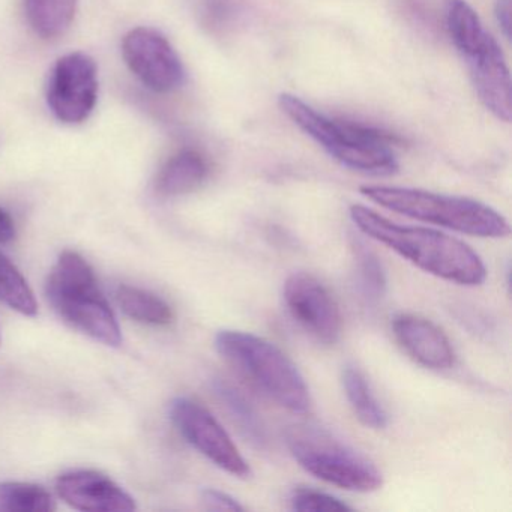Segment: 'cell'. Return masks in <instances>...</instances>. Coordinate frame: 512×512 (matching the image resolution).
Returning a JSON list of instances; mask_svg holds the SVG:
<instances>
[{"mask_svg":"<svg viewBox=\"0 0 512 512\" xmlns=\"http://www.w3.org/2000/svg\"><path fill=\"white\" fill-rule=\"evenodd\" d=\"M202 503L209 511H244V506L224 491L206 488L202 491Z\"/></svg>","mask_w":512,"mask_h":512,"instance_id":"obj_25","label":"cell"},{"mask_svg":"<svg viewBox=\"0 0 512 512\" xmlns=\"http://www.w3.org/2000/svg\"><path fill=\"white\" fill-rule=\"evenodd\" d=\"M0 301L23 316H35L38 304L22 272L0 253Z\"/></svg>","mask_w":512,"mask_h":512,"instance_id":"obj_21","label":"cell"},{"mask_svg":"<svg viewBox=\"0 0 512 512\" xmlns=\"http://www.w3.org/2000/svg\"><path fill=\"white\" fill-rule=\"evenodd\" d=\"M98 100L97 64L86 53L62 56L47 88V103L58 121L82 124L94 112Z\"/></svg>","mask_w":512,"mask_h":512,"instance_id":"obj_8","label":"cell"},{"mask_svg":"<svg viewBox=\"0 0 512 512\" xmlns=\"http://www.w3.org/2000/svg\"><path fill=\"white\" fill-rule=\"evenodd\" d=\"M392 332L401 349L422 367L449 370L454 365L451 341L431 320L416 314H398L392 320Z\"/></svg>","mask_w":512,"mask_h":512,"instance_id":"obj_13","label":"cell"},{"mask_svg":"<svg viewBox=\"0 0 512 512\" xmlns=\"http://www.w3.org/2000/svg\"><path fill=\"white\" fill-rule=\"evenodd\" d=\"M284 302L293 319L316 340L337 343L343 329L340 308L325 284L307 272H296L284 284Z\"/></svg>","mask_w":512,"mask_h":512,"instance_id":"obj_10","label":"cell"},{"mask_svg":"<svg viewBox=\"0 0 512 512\" xmlns=\"http://www.w3.org/2000/svg\"><path fill=\"white\" fill-rule=\"evenodd\" d=\"M122 55L131 73L151 91L169 94L181 88L184 65L172 44L160 32L137 28L125 35Z\"/></svg>","mask_w":512,"mask_h":512,"instance_id":"obj_9","label":"cell"},{"mask_svg":"<svg viewBox=\"0 0 512 512\" xmlns=\"http://www.w3.org/2000/svg\"><path fill=\"white\" fill-rule=\"evenodd\" d=\"M286 443L302 469L328 484L358 493L382 487L376 464L323 428L295 425L287 430Z\"/></svg>","mask_w":512,"mask_h":512,"instance_id":"obj_6","label":"cell"},{"mask_svg":"<svg viewBox=\"0 0 512 512\" xmlns=\"http://www.w3.org/2000/svg\"><path fill=\"white\" fill-rule=\"evenodd\" d=\"M170 418L184 439L215 466L238 478L251 475L250 464L242 457L223 425L205 406L191 398H175L170 404Z\"/></svg>","mask_w":512,"mask_h":512,"instance_id":"obj_7","label":"cell"},{"mask_svg":"<svg viewBox=\"0 0 512 512\" xmlns=\"http://www.w3.org/2000/svg\"><path fill=\"white\" fill-rule=\"evenodd\" d=\"M55 509L52 494L41 485L28 482L0 484V511L50 512Z\"/></svg>","mask_w":512,"mask_h":512,"instance_id":"obj_20","label":"cell"},{"mask_svg":"<svg viewBox=\"0 0 512 512\" xmlns=\"http://www.w3.org/2000/svg\"><path fill=\"white\" fill-rule=\"evenodd\" d=\"M466 61L479 101L500 121L511 122V74L497 41L488 34Z\"/></svg>","mask_w":512,"mask_h":512,"instance_id":"obj_11","label":"cell"},{"mask_svg":"<svg viewBox=\"0 0 512 512\" xmlns=\"http://www.w3.org/2000/svg\"><path fill=\"white\" fill-rule=\"evenodd\" d=\"M361 194L400 215L478 238H506L511 232L500 212L478 200L446 196L416 188L365 185Z\"/></svg>","mask_w":512,"mask_h":512,"instance_id":"obj_4","label":"cell"},{"mask_svg":"<svg viewBox=\"0 0 512 512\" xmlns=\"http://www.w3.org/2000/svg\"><path fill=\"white\" fill-rule=\"evenodd\" d=\"M46 295L68 325L106 346H121L115 313L98 287L94 269L79 253L61 254L47 280Z\"/></svg>","mask_w":512,"mask_h":512,"instance_id":"obj_5","label":"cell"},{"mask_svg":"<svg viewBox=\"0 0 512 512\" xmlns=\"http://www.w3.org/2000/svg\"><path fill=\"white\" fill-rule=\"evenodd\" d=\"M116 301L121 310L136 322L152 326H166L173 322L170 305L146 290L122 284L116 290Z\"/></svg>","mask_w":512,"mask_h":512,"instance_id":"obj_18","label":"cell"},{"mask_svg":"<svg viewBox=\"0 0 512 512\" xmlns=\"http://www.w3.org/2000/svg\"><path fill=\"white\" fill-rule=\"evenodd\" d=\"M356 280L367 301L377 302L386 292V274L379 257L365 245L355 244Z\"/></svg>","mask_w":512,"mask_h":512,"instance_id":"obj_22","label":"cell"},{"mask_svg":"<svg viewBox=\"0 0 512 512\" xmlns=\"http://www.w3.org/2000/svg\"><path fill=\"white\" fill-rule=\"evenodd\" d=\"M349 212L364 235L434 277L461 286H479L487 278L481 257L460 239L427 227L401 226L362 205L350 206Z\"/></svg>","mask_w":512,"mask_h":512,"instance_id":"obj_1","label":"cell"},{"mask_svg":"<svg viewBox=\"0 0 512 512\" xmlns=\"http://www.w3.org/2000/svg\"><path fill=\"white\" fill-rule=\"evenodd\" d=\"M215 394L220 398L223 406L229 410L235 424L242 431L245 437L250 440L253 445L265 446L266 433L262 421H260L259 413L256 412L250 401L230 383L224 380H217L214 383Z\"/></svg>","mask_w":512,"mask_h":512,"instance_id":"obj_19","label":"cell"},{"mask_svg":"<svg viewBox=\"0 0 512 512\" xmlns=\"http://www.w3.org/2000/svg\"><path fill=\"white\" fill-rule=\"evenodd\" d=\"M29 25L44 40H56L73 25L79 0H23Z\"/></svg>","mask_w":512,"mask_h":512,"instance_id":"obj_15","label":"cell"},{"mask_svg":"<svg viewBox=\"0 0 512 512\" xmlns=\"http://www.w3.org/2000/svg\"><path fill=\"white\" fill-rule=\"evenodd\" d=\"M343 386L346 391L347 400L350 407L355 412L356 418L365 425V427L380 430L388 424V415L382 404L377 400L368 383L367 377L355 365H347L343 370Z\"/></svg>","mask_w":512,"mask_h":512,"instance_id":"obj_16","label":"cell"},{"mask_svg":"<svg viewBox=\"0 0 512 512\" xmlns=\"http://www.w3.org/2000/svg\"><path fill=\"white\" fill-rule=\"evenodd\" d=\"M16 238V226L13 218L5 209L0 208V245H7Z\"/></svg>","mask_w":512,"mask_h":512,"instance_id":"obj_27","label":"cell"},{"mask_svg":"<svg viewBox=\"0 0 512 512\" xmlns=\"http://www.w3.org/2000/svg\"><path fill=\"white\" fill-rule=\"evenodd\" d=\"M209 164L200 152L184 149L173 155L158 172L155 188L164 197L184 196L205 184Z\"/></svg>","mask_w":512,"mask_h":512,"instance_id":"obj_14","label":"cell"},{"mask_svg":"<svg viewBox=\"0 0 512 512\" xmlns=\"http://www.w3.org/2000/svg\"><path fill=\"white\" fill-rule=\"evenodd\" d=\"M446 29L458 52L466 58L475 52L488 32H485L478 13L466 0H448L445 14Z\"/></svg>","mask_w":512,"mask_h":512,"instance_id":"obj_17","label":"cell"},{"mask_svg":"<svg viewBox=\"0 0 512 512\" xmlns=\"http://www.w3.org/2000/svg\"><path fill=\"white\" fill-rule=\"evenodd\" d=\"M221 358L257 391L283 409L305 413L311 398L295 362L271 341L250 332L224 329L215 335Z\"/></svg>","mask_w":512,"mask_h":512,"instance_id":"obj_3","label":"cell"},{"mask_svg":"<svg viewBox=\"0 0 512 512\" xmlns=\"http://www.w3.org/2000/svg\"><path fill=\"white\" fill-rule=\"evenodd\" d=\"M59 497L79 511L127 512L136 509L133 497L115 481L95 470H74L56 481Z\"/></svg>","mask_w":512,"mask_h":512,"instance_id":"obj_12","label":"cell"},{"mask_svg":"<svg viewBox=\"0 0 512 512\" xmlns=\"http://www.w3.org/2000/svg\"><path fill=\"white\" fill-rule=\"evenodd\" d=\"M511 14V0H496V4H494V16H496L497 23H499L506 40H511Z\"/></svg>","mask_w":512,"mask_h":512,"instance_id":"obj_26","label":"cell"},{"mask_svg":"<svg viewBox=\"0 0 512 512\" xmlns=\"http://www.w3.org/2000/svg\"><path fill=\"white\" fill-rule=\"evenodd\" d=\"M200 20L211 31H224L239 13V0H196Z\"/></svg>","mask_w":512,"mask_h":512,"instance_id":"obj_23","label":"cell"},{"mask_svg":"<svg viewBox=\"0 0 512 512\" xmlns=\"http://www.w3.org/2000/svg\"><path fill=\"white\" fill-rule=\"evenodd\" d=\"M278 106L296 127L316 140L343 166L368 175L383 176L397 172L394 146L401 143L397 137L365 125L335 121L292 94H281Z\"/></svg>","mask_w":512,"mask_h":512,"instance_id":"obj_2","label":"cell"},{"mask_svg":"<svg viewBox=\"0 0 512 512\" xmlns=\"http://www.w3.org/2000/svg\"><path fill=\"white\" fill-rule=\"evenodd\" d=\"M290 506L299 512L350 511V506L338 497L311 488H296L290 496Z\"/></svg>","mask_w":512,"mask_h":512,"instance_id":"obj_24","label":"cell"}]
</instances>
